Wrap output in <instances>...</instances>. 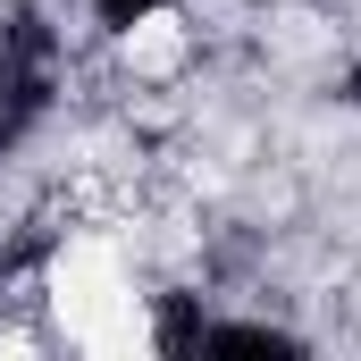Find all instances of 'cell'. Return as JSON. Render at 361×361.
Segmentation results:
<instances>
[{
  "label": "cell",
  "mask_w": 361,
  "mask_h": 361,
  "mask_svg": "<svg viewBox=\"0 0 361 361\" xmlns=\"http://www.w3.org/2000/svg\"><path fill=\"white\" fill-rule=\"evenodd\" d=\"M51 302L85 353H143L152 345V319L126 294L118 244H101V235H68V252L51 261Z\"/></svg>",
  "instance_id": "obj_1"
},
{
  "label": "cell",
  "mask_w": 361,
  "mask_h": 361,
  "mask_svg": "<svg viewBox=\"0 0 361 361\" xmlns=\"http://www.w3.org/2000/svg\"><path fill=\"white\" fill-rule=\"evenodd\" d=\"M177 59H185V17H169V8L126 34V68H135V76H169Z\"/></svg>",
  "instance_id": "obj_2"
}]
</instances>
